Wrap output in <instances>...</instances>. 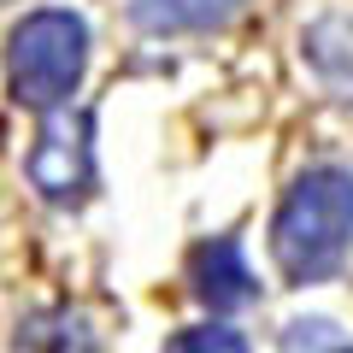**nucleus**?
Segmentation results:
<instances>
[{
  "label": "nucleus",
  "mask_w": 353,
  "mask_h": 353,
  "mask_svg": "<svg viewBox=\"0 0 353 353\" xmlns=\"http://www.w3.org/2000/svg\"><path fill=\"white\" fill-rule=\"evenodd\" d=\"M88 71V24L65 6H41V12L18 18L12 36H6V83H12V101L30 112H59L77 94Z\"/></svg>",
  "instance_id": "nucleus-2"
},
{
  "label": "nucleus",
  "mask_w": 353,
  "mask_h": 353,
  "mask_svg": "<svg viewBox=\"0 0 353 353\" xmlns=\"http://www.w3.org/2000/svg\"><path fill=\"white\" fill-rule=\"evenodd\" d=\"M347 341L336 336V324L330 318H301V324L283 330V353H341Z\"/></svg>",
  "instance_id": "nucleus-8"
},
{
  "label": "nucleus",
  "mask_w": 353,
  "mask_h": 353,
  "mask_svg": "<svg viewBox=\"0 0 353 353\" xmlns=\"http://www.w3.org/2000/svg\"><path fill=\"white\" fill-rule=\"evenodd\" d=\"M353 248V171L341 165H312L289 183L277 218H271V259L283 283H330L347 265Z\"/></svg>",
  "instance_id": "nucleus-1"
},
{
  "label": "nucleus",
  "mask_w": 353,
  "mask_h": 353,
  "mask_svg": "<svg viewBox=\"0 0 353 353\" xmlns=\"http://www.w3.org/2000/svg\"><path fill=\"white\" fill-rule=\"evenodd\" d=\"M301 48H306V59H312V71L336 88L341 101H353V18H324V24H312Z\"/></svg>",
  "instance_id": "nucleus-6"
},
{
  "label": "nucleus",
  "mask_w": 353,
  "mask_h": 353,
  "mask_svg": "<svg viewBox=\"0 0 353 353\" xmlns=\"http://www.w3.org/2000/svg\"><path fill=\"white\" fill-rule=\"evenodd\" d=\"M248 0H130V24L148 36H183V30H224Z\"/></svg>",
  "instance_id": "nucleus-5"
},
{
  "label": "nucleus",
  "mask_w": 353,
  "mask_h": 353,
  "mask_svg": "<svg viewBox=\"0 0 353 353\" xmlns=\"http://www.w3.org/2000/svg\"><path fill=\"white\" fill-rule=\"evenodd\" d=\"M189 289L201 294L212 312H236V306L259 301V277H253L248 253L236 236H212L189 253Z\"/></svg>",
  "instance_id": "nucleus-4"
},
{
  "label": "nucleus",
  "mask_w": 353,
  "mask_h": 353,
  "mask_svg": "<svg viewBox=\"0 0 353 353\" xmlns=\"http://www.w3.org/2000/svg\"><path fill=\"white\" fill-rule=\"evenodd\" d=\"M165 353H248V341L230 324H194V330H176L165 341Z\"/></svg>",
  "instance_id": "nucleus-7"
},
{
  "label": "nucleus",
  "mask_w": 353,
  "mask_h": 353,
  "mask_svg": "<svg viewBox=\"0 0 353 353\" xmlns=\"http://www.w3.org/2000/svg\"><path fill=\"white\" fill-rule=\"evenodd\" d=\"M341 353H353V347H341Z\"/></svg>",
  "instance_id": "nucleus-9"
},
{
  "label": "nucleus",
  "mask_w": 353,
  "mask_h": 353,
  "mask_svg": "<svg viewBox=\"0 0 353 353\" xmlns=\"http://www.w3.org/2000/svg\"><path fill=\"white\" fill-rule=\"evenodd\" d=\"M30 183L41 201L77 206L94 194V112H48L36 148H30Z\"/></svg>",
  "instance_id": "nucleus-3"
}]
</instances>
